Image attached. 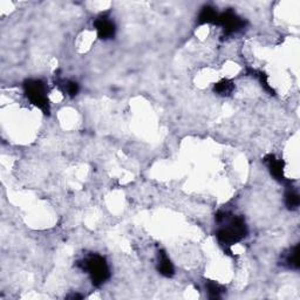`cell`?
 <instances>
[{
	"instance_id": "6da1fadb",
	"label": "cell",
	"mask_w": 300,
	"mask_h": 300,
	"mask_svg": "<svg viewBox=\"0 0 300 300\" xmlns=\"http://www.w3.org/2000/svg\"><path fill=\"white\" fill-rule=\"evenodd\" d=\"M216 221L221 224L217 231V238L222 245L226 247L240 242L247 235V228L242 217L230 215L228 212H219L216 216Z\"/></svg>"
},
{
	"instance_id": "7a4b0ae2",
	"label": "cell",
	"mask_w": 300,
	"mask_h": 300,
	"mask_svg": "<svg viewBox=\"0 0 300 300\" xmlns=\"http://www.w3.org/2000/svg\"><path fill=\"white\" fill-rule=\"evenodd\" d=\"M24 90L27 99L34 106L39 108L45 114L50 113V103H48L46 86L40 80H27L24 83Z\"/></svg>"
},
{
	"instance_id": "3957f363",
	"label": "cell",
	"mask_w": 300,
	"mask_h": 300,
	"mask_svg": "<svg viewBox=\"0 0 300 300\" xmlns=\"http://www.w3.org/2000/svg\"><path fill=\"white\" fill-rule=\"evenodd\" d=\"M81 266L90 275L93 284L95 285L103 284L109 277V267H108L107 261L99 254H93V256L87 257L83 260Z\"/></svg>"
},
{
	"instance_id": "277c9868",
	"label": "cell",
	"mask_w": 300,
	"mask_h": 300,
	"mask_svg": "<svg viewBox=\"0 0 300 300\" xmlns=\"http://www.w3.org/2000/svg\"><path fill=\"white\" fill-rule=\"evenodd\" d=\"M215 25L222 26L226 36H230V34L237 33L240 30H243L244 26H245V22L239 16H237L235 11L228 10V11L223 13H218Z\"/></svg>"
},
{
	"instance_id": "5b68a950",
	"label": "cell",
	"mask_w": 300,
	"mask_h": 300,
	"mask_svg": "<svg viewBox=\"0 0 300 300\" xmlns=\"http://www.w3.org/2000/svg\"><path fill=\"white\" fill-rule=\"evenodd\" d=\"M94 29H95L97 37L101 40H109L113 39L115 37V32H116V26L113 20L107 16H100L97 17L94 22Z\"/></svg>"
},
{
	"instance_id": "8992f818",
	"label": "cell",
	"mask_w": 300,
	"mask_h": 300,
	"mask_svg": "<svg viewBox=\"0 0 300 300\" xmlns=\"http://www.w3.org/2000/svg\"><path fill=\"white\" fill-rule=\"evenodd\" d=\"M265 163H266L268 170H270L271 175L274 177L275 180L280 181V182H285L286 179L284 176V168H285V163L275 158L274 155H267L266 158L264 159Z\"/></svg>"
},
{
	"instance_id": "52a82bcc",
	"label": "cell",
	"mask_w": 300,
	"mask_h": 300,
	"mask_svg": "<svg viewBox=\"0 0 300 300\" xmlns=\"http://www.w3.org/2000/svg\"><path fill=\"white\" fill-rule=\"evenodd\" d=\"M158 270L160 273L165 277H173L174 275V265L172 260L169 259V257L167 256L166 252H159V263H158Z\"/></svg>"
},
{
	"instance_id": "ba28073f",
	"label": "cell",
	"mask_w": 300,
	"mask_h": 300,
	"mask_svg": "<svg viewBox=\"0 0 300 300\" xmlns=\"http://www.w3.org/2000/svg\"><path fill=\"white\" fill-rule=\"evenodd\" d=\"M218 13L212 6H204L198 16V23L200 25H205V24H216Z\"/></svg>"
},
{
	"instance_id": "9c48e42d",
	"label": "cell",
	"mask_w": 300,
	"mask_h": 300,
	"mask_svg": "<svg viewBox=\"0 0 300 300\" xmlns=\"http://www.w3.org/2000/svg\"><path fill=\"white\" fill-rule=\"evenodd\" d=\"M233 88H235V85H233L232 81H230L228 79L222 80V81H219L215 85V92L217 93L218 95L223 96L230 95V94L232 93Z\"/></svg>"
},
{
	"instance_id": "30bf717a",
	"label": "cell",
	"mask_w": 300,
	"mask_h": 300,
	"mask_svg": "<svg viewBox=\"0 0 300 300\" xmlns=\"http://www.w3.org/2000/svg\"><path fill=\"white\" fill-rule=\"evenodd\" d=\"M285 263L289 268H298L299 267V246L295 245L289 250L287 256L285 258Z\"/></svg>"
},
{
	"instance_id": "8fae6325",
	"label": "cell",
	"mask_w": 300,
	"mask_h": 300,
	"mask_svg": "<svg viewBox=\"0 0 300 300\" xmlns=\"http://www.w3.org/2000/svg\"><path fill=\"white\" fill-rule=\"evenodd\" d=\"M299 195L295 190H288L285 195V203L289 210H295L299 207Z\"/></svg>"
},
{
	"instance_id": "7c38bea8",
	"label": "cell",
	"mask_w": 300,
	"mask_h": 300,
	"mask_svg": "<svg viewBox=\"0 0 300 300\" xmlns=\"http://www.w3.org/2000/svg\"><path fill=\"white\" fill-rule=\"evenodd\" d=\"M79 89L80 87L78 83L74 81H69V80L68 81H64V85H62V90H64V92L71 97L78 95Z\"/></svg>"
},
{
	"instance_id": "4fadbf2b",
	"label": "cell",
	"mask_w": 300,
	"mask_h": 300,
	"mask_svg": "<svg viewBox=\"0 0 300 300\" xmlns=\"http://www.w3.org/2000/svg\"><path fill=\"white\" fill-rule=\"evenodd\" d=\"M207 289L209 292V294H210L211 298H219L223 292V287L221 285H218L217 282H208L207 284Z\"/></svg>"
}]
</instances>
